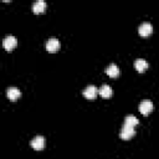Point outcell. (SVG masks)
Instances as JSON below:
<instances>
[{
	"label": "cell",
	"instance_id": "5b68a950",
	"mask_svg": "<svg viewBox=\"0 0 159 159\" xmlns=\"http://www.w3.org/2000/svg\"><path fill=\"white\" fill-rule=\"evenodd\" d=\"M97 94H98V88L93 84H89L83 89V96L87 99H94L97 97Z\"/></svg>",
	"mask_w": 159,
	"mask_h": 159
},
{
	"label": "cell",
	"instance_id": "277c9868",
	"mask_svg": "<svg viewBox=\"0 0 159 159\" xmlns=\"http://www.w3.org/2000/svg\"><path fill=\"white\" fill-rule=\"evenodd\" d=\"M153 102L152 101H149V99H144V101H142L140 103H139V111H140V113L142 114H144V116H147V114H149L152 111H153Z\"/></svg>",
	"mask_w": 159,
	"mask_h": 159
},
{
	"label": "cell",
	"instance_id": "ba28073f",
	"mask_svg": "<svg viewBox=\"0 0 159 159\" xmlns=\"http://www.w3.org/2000/svg\"><path fill=\"white\" fill-rule=\"evenodd\" d=\"M6 94H7V98L14 102V101H16V99L21 96V92H20V89L16 88V87H9V88L6 89Z\"/></svg>",
	"mask_w": 159,
	"mask_h": 159
},
{
	"label": "cell",
	"instance_id": "52a82bcc",
	"mask_svg": "<svg viewBox=\"0 0 159 159\" xmlns=\"http://www.w3.org/2000/svg\"><path fill=\"white\" fill-rule=\"evenodd\" d=\"M58 48H60V41L57 39L51 37V39L47 40V42H46V50L48 52H56Z\"/></svg>",
	"mask_w": 159,
	"mask_h": 159
},
{
	"label": "cell",
	"instance_id": "3957f363",
	"mask_svg": "<svg viewBox=\"0 0 159 159\" xmlns=\"http://www.w3.org/2000/svg\"><path fill=\"white\" fill-rule=\"evenodd\" d=\"M16 45H17V40H16V37L15 36H6L4 40H2V46H4V48L6 50V51H11L14 47H16Z\"/></svg>",
	"mask_w": 159,
	"mask_h": 159
},
{
	"label": "cell",
	"instance_id": "30bf717a",
	"mask_svg": "<svg viewBox=\"0 0 159 159\" xmlns=\"http://www.w3.org/2000/svg\"><path fill=\"white\" fill-rule=\"evenodd\" d=\"M106 73H107L109 77H118L119 73H120V70L117 67L116 63H111L109 66H107V68H106Z\"/></svg>",
	"mask_w": 159,
	"mask_h": 159
},
{
	"label": "cell",
	"instance_id": "7c38bea8",
	"mask_svg": "<svg viewBox=\"0 0 159 159\" xmlns=\"http://www.w3.org/2000/svg\"><path fill=\"white\" fill-rule=\"evenodd\" d=\"M98 92H99V94H101L103 98H109V97L112 96V93H113L112 87L108 86V84H102L101 88L98 89Z\"/></svg>",
	"mask_w": 159,
	"mask_h": 159
},
{
	"label": "cell",
	"instance_id": "4fadbf2b",
	"mask_svg": "<svg viewBox=\"0 0 159 159\" xmlns=\"http://www.w3.org/2000/svg\"><path fill=\"white\" fill-rule=\"evenodd\" d=\"M138 123H139V120H138V119H137V117H135V116H133V114H129V116H127V117L124 118V124H125V125L135 127Z\"/></svg>",
	"mask_w": 159,
	"mask_h": 159
},
{
	"label": "cell",
	"instance_id": "9c48e42d",
	"mask_svg": "<svg viewBox=\"0 0 159 159\" xmlns=\"http://www.w3.org/2000/svg\"><path fill=\"white\" fill-rule=\"evenodd\" d=\"M45 9H46V2L43 0H37L32 4V11L35 14H41L45 11Z\"/></svg>",
	"mask_w": 159,
	"mask_h": 159
},
{
	"label": "cell",
	"instance_id": "8992f818",
	"mask_svg": "<svg viewBox=\"0 0 159 159\" xmlns=\"http://www.w3.org/2000/svg\"><path fill=\"white\" fill-rule=\"evenodd\" d=\"M31 147L36 150H41L45 147V138L42 135H36L34 139H31Z\"/></svg>",
	"mask_w": 159,
	"mask_h": 159
},
{
	"label": "cell",
	"instance_id": "7a4b0ae2",
	"mask_svg": "<svg viewBox=\"0 0 159 159\" xmlns=\"http://www.w3.org/2000/svg\"><path fill=\"white\" fill-rule=\"evenodd\" d=\"M138 32H139V35H140V36H143V37L149 36V35L153 32V26H152V24H150V22H148V21H145V22L140 24V25H139V27H138Z\"/></svg>",
	"mask_w": 159,
	"mask_h": 159
},
{
	"label": "cell",
	"instance_id": "8fae6325",
	"mask_svg": "<svg viewBox=\"0 0 159 159\" xmlns=\"http://www.w3.org/2000/svg\"><path fill=\"white\" fill-rule=\"evenodd\" d=\"M134 67L138 72H144L148 68V62L144 58H137L134 61Z\"/></svg>",
	"mask_w": 159,
	"mask_h": 159
},
{
	"label": "cell",
	"instance_id": "6da1fadb",
	"mask_svg": "<svg viewBox=\"0 0 159 159\" xmlns=\"http://www.w3.org/2000/svg\"><path fill=\"white\" fill-rule=\"evenodd\" d=\"M135 130H134V127H129V125H125L123 124V127L120 128V133H119V137L124 140H128L130 139L133 135H134Z\"/></svg>",
	"mask_w": 159,
	"mask_h": 159
}]
</instances>
